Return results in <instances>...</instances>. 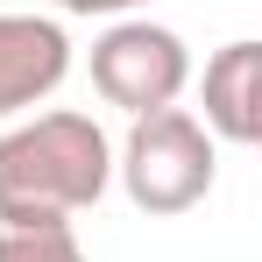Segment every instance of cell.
I'll return each mask as SVG.
<instances>
[{
	"mask_svg": "<svg viewBox=\"0 0 262 262\" xmlns=\"http://www.w3.org/2000/svg\"><path fill=\"white\" fill-rule=\"evenodd\" d=\"M114 177V149L92 114H36L0 135V227L71 220L99 206Z\"/></svg>",
	"mask_w": 262,
	"mask_h": 262,
	"instance_id": "cell-1",
	"label": "cell"
},
{
	"mask_svg": "<svg viewBox=\"0 0 262 262\" xmlns=\"http://www.w3.org/2000/svg\"><path fill=\"white\" fill-rule=\"evenodd\" d=\"M121 184H128V199L142 213L170 220V213H191L206 191H213L220 177V149L213 135L199 128V114H184V106H156V114H142L121 142Z\"/></svg>",
	"mask_w": 262,
	"mask_h": 262,
	"instance_id": "cell-2",
	"label": "cell"
},
{
	"mask_svg": "<svg viewBox=\"0 0 262 262\" xmlns=\"http://www.w3.org/2000/svg\"><path fill=\"white\" fill-rule=\"evenodd\" d=\"M184 78H191V57L177 43V29H163V21H114L92 43V92L135 121L156 106H177Z\"/></svg>",
	"mask_w": 262,
	"mask_h": 262,
	"instance_id": "cell-3",
	"label": "cell"
},
{
	"mask_svg": "<svg viewBox=\"0 0 262 262\" xmlns=\"http://www.w3.org/2000/svg\"><path fill=\"white\" fill-rule=\"evenodd\" d=\"M71 71V43L57 21L36 14H0V114H21L64 85Z\"/></svg>",
	"mask_w": 262,
	"mask_h": 262,
	"instance_id": "cell-4",
	"label": "cell"
},
{
	"mask_svg": "<svg viewBox=\"0 0 262 262\" xmlns=\"http://www.w3.org/2000/svg\"><path fill=\"white\" fill-rule=\"evenodd\" d=\"M206 135L227 142H262V43H227L206 64Z\"/></svg>",
	"mask_w": 262,
	"mask_h": 262,
	"instance_id": "cell-5",
	"label": "cell"
},
{
	"mask_svg": "<svg viewBox=\"0 0 262 262\" xmlns=\"http://www.w3.org/2000/svg\"><path fill=\"white\" fill-rule=\"evenodd\" d=\"M0 262H85L71 220H29V227H0Z\"/></svg>",
	"mask_w": 262,
	"mask_h": 262,
	"instance_id": "cell-6",
	"label": "cell"
},
{
	"mask_svg": "<svg viewBox=\"0 0 262 262\" xmlns=\"http://www.w3.org/2000/svg\"><path fill=\"white\" fill-rule=\"evenodd\" d=\"M64 14H128V7H142V0H57Z\"/></svg>",
	"mask_w": 262,
	"mask_h": 262,
	"instance_id": "cell-7",
	"label": "cell"
}]
</instances>
